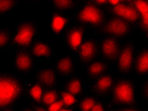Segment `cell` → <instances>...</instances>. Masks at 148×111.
<instances>
[{
	"label": "cell",
	"mask_w": 148,
	"mask_h": 111,
	"mask_svg": "<svg viewBox=\"0 0 148 111\" xmlns=\"http://www.w3.org/2000/svg\"><path fill=\"white\" fill-rule=\"evenodd\" d=\"M23 92L21 81L14 76L3 74L0 78V106L6 109L17 101Z\"/></svg>",
	"instance_id": "1"
},
{
	"label": "cell",
	"mask_w": 148,
	"mask_h": 111,
	"mask_svg": "<svg viewBox=\"0 0 148 111\" xmlns=\"http://www.w3.org/2000/svg\"><path fill=\"white\" fill-rule=\"evenodd\" d=\"M114 102L122 105H128L135 101V86L130 80L122 79L116 82L112 91Z\"/></svg>",
	"instance_id": "2"
},
{
	"label": "cell",
	"mask_w": 148,
	"mask_h": 111,
	"mask_svg": "<svg viewBox=\"0 0 148 111\" xmlns=\"http://www.w3.org/2000/svg\"><path fill=\"white\" fill-rule=\"evenodd\" d=\"M77 19L82 23L99 25L103 21L105 15L99 8L94 5H87L77 13Z\"/></svg>",
	"instance_id": "3"
},
{
	"label": "cell",
	"mask_w": 148,
	"mask_h": 111,
	"mask_svg": "<svg viewBox=\"0 0 148 111\" xmlns=\"http://www.w3.org/2000/svg\"><path fill=\"white\" fill-rule=\"evenodd\" d=\"M36 26L32 22H22L16 28L13 41L20 46L29 45L34 38L36 33Z\"/></svg>",
	"instance_id": "4"
},
{
	"label": "cell",
	"mask_w": 148,
	"mask_h": 111,
	"mask_svg": "<svg viewBox=\"0 0 148 111\" xmlns=\"http://www.w3.org/2000/svg\"><path fill=\"white\" fill-rule=\"evenodd\" d=\"M103 30L111 36L122 37L129 32L130 27L127 21L116 17L110 19L104 26Z\"/></svg>",
	"instance_id": "5"
},
{
	"label": "cell",
	"mask_w": 148,
	"mask_h": 111,
	"mask_svg": "<svg viewBox=\"0 0 148 111\" xmlns=\"http://www.w3.org/2000/svg\"><path fill=\"white\" fill-rule=\"evenodd\" d=\"M112 11L117 17L122 19L127 22H134L139 18V13L136 8L131 5L123 3L122 1L113 6Z\"/></svg>",
	"instance_id": "6"
},
{
	"label": "cell",
	"mask_w": 148,
	"mask_h": 111,
	"mask_svg": "<svg viewBox=\"0 0 148 111\" xmlns=\"http://www.w3.org/2000/svg\"><path fill=\"white\" fill-rule=\"evenodd\" d=\"M134 51L130 45L124 46L118 55L117 64L119 70L122 72H128L132 69L134 62Z\"/></svg>",
	"instance_id": "7"
},
{
	"label": "cell",
	"mask_w": 148,
	"mask_h": 111,
	"mask_svg": "<svg viewBox=\"0 0 148 111\" xmlns=\"http://www.w3.org/2000/svg\"><path fill=\"white\" fill-rule=\"evenodd\" d=\"M101 51L103 56L109 60H115L119 54V46L115 39L106 38L101 44Z\"/></svg>",
	"instance_id": "8"
},
{
	"label": "cell",
	"mask_w": 148,
	"mask_h": 111,
	"mask_svg": "<svg viewBox=\"0 0 148 111\" xmlns=\"http://www.w3.org/2000/svg\"><path fill=\"white\" fill-rule=\"evenodd\" d=\"M97 52L96 43L92 40H87L79 48V55L80 60L84 62H90L95 59Z\"/></svg>",
	"instance_id": "9"
},
{
	"label": "cell",
	"mask_w": 148,
	"mask_h": 111,
	"mask_svg": "<svg viewBox=\"0 0 148 111\" xmlns=\"http://www.w3.org/2000/svg\"><path fill=\"white\" fill-rule=\"evenodd\" d=\"M36 77L40 85L47 87L53 86L56 81V73L49 67L40 69L37 72Z\"/></svg>",
	"instance_id": "10"
},
{
	"label": "cell",
	"mask_w": 148,
	"mask_h": 111,
	"mask_svg": "<svg viewBox=\"0 0 148 111\" xmlns=\"http://www.w3.org/2000/svg\"><path fill=\"white\" fill-rule=\"evenodd\" d=\"M33 59L31 55L26 52L18 53L15 58V68L20 72H27L33 67Z\"/></svg>",
	"instance_id": "11"
},
{
	"label": "cell",
	"mask_w": 148,
	"mask_h": 111,
	"mask_svg": "<svg viewBox=\"0 0 148 111\" xmlns=\"http://www.w3.org/2000/svg\"><path fill=\"white\" fill-rule=\"evenodd\" d=\"M84 31L79 27H75L70 29L66 34V43L72 50H76L82 45Z\"/></svg>",
	"instance_id": "12"
},
{
	"label": "cell",
	"mask_w": 148,
	"mask_h": 111,
	"mask_svg": "<svg viewBox=\"0 0 148 111\" xmlns=\"http://www.w3.org/2000/svg\"><path fill=\"white\" fill-rule=\"evenodd\" d=\"M134 6L139 13L140 26L144 31H148V1H133Z\"/></svg>",
	"instance_id": "13"
},
{
	"label": "cell",
	"mask_w": 148,
	"mask_h": 111,
	"mask_svg": "<svg viewBox=\"0 0 148 111\" xmlns=\"http://www.w3.org/2000/svg\"><path fill=\"white\" fill-rule=\"evenodd\" d=\"M135 68L138 74H148V48L144 49L138 54L135 62Z\"/></svg>",
	"instance_id": "14"
},
{
	"label": "cell",
	"mask_w": 148,
	"mask_h": 111,
	"mask_svg": "<svg viewBox=\"0 0 148 111\" xmlns=\"http://www.w3.org/2000/svg\"><path fill=\"white\" fill-rule=\"evenodd\" d=\"M56 68L60 74L62 76L69 75L73 70V60L68 56L60 57L56 61Z\"/></svg>",
	"instance_id": "15"
},
{
	"label": "cell",
	"mask_w": 148,
	"mask_h": 111,
	"mask_svg": "<svg viewBox=\"0 0 148 111\" xmlns=\"http://www.w3.org/2000/svg\"><path fill=\"white\" fill-rule=\"evenodd\" d=\"M113 85V78L110 76H101L94 85V90L97 94H104L108 91Z\"/></svg>",
	"instance_id": "16"
},
{
	"label": "cell",
	"mask_w": 148,
	"mask_h": 111,
	"mask_svg": "<svg viewBox=\"0 0 148 111\" xmlns=\"http://www.w3.org/2000/svg\"><path fill=\"white\" fill-rule=\"evenodd\" d=\"M32 54L37 57H48L51 53V48L46 43L39 41L36 43L31 49Z\"/></svg>",
	"instance_id": "17"
},
{
	"label": "cell",
	"mask_w": 148,
	"mask_h": 111,
	"mask_svg": "<svg viewBox=\"0 0 148 111\" xmlns=\"http://www.w3.org/2000/svg\"><path fill=\"white\" fill-rule=\"evenodd\" d=\"M66 19L65 16L58 13H53L51 16V28L54 32H61L66 24Z\"/></svg>",
	"instance_id": "18"
},
{
	"label": "cell",
	"mask_w": 148,
	"mask_h": 111,
	"mask_svg": "<svg viewBox=\"0 0 148 111\" xmlns=\"http://www.w3.org/2000/svg\"><path fill=\"white\" fill-rule=\"evenodd\" d=\"M106 69V65L102 62H95L92 63L88 68V74L92 78H97L101 76Z\"/></svg>",
	"instance_id": "19"
},
{
	"label": "cell",
	"mask_w": 148,
	"mask_h": 111,
	"mask_svg": "<svg viewBox=\"0 0 148 111\" xmlns=\"http://www.w3.org/2000/svg\"><path fill=\"white\" fill-rule=\"evenodd\" d=\"M66 88L67 92L72 94V95H79L81 93L82 89V81L77 78L72 79L67 83Z\"/></svg>",
	"instance_id": "20"
},
{
	"label": "cell",
	"mask_w": 148,
	"mask_h": 111,
	"mask_svg": "<svg viewBox=\"0 0 148 111\" xmlns=\"http://www.w3.org/2000/svg\"><path fill=\"white\" fill-rule=\"evenodd\" d=\"M43 89L40 84H35L29 90V95L36 102H39L42 98Z\"/></svg>",
	"instance_id": "21"
},
{
	"label": "cell",
	"mask_w": 148,
	"mask_h": 111,
	"mask_svg": "<svg viewBox=\"0 0 148 111\" xmlns=\"http://www.w3.org/2000/svg\"><path fill=\"white\" fill-rule=\"evenodd\" d=\"M57 99V93L53 90H48L44 93L42 102L46 105H50L56 102Z\"/></svg>",
	"instance_id": "22"
},
{
	"label": "cell",
	"mask_w": 148,
	"mask_h": 111,
	"mask_svg": "<svg viewBox=\"0 0 148 111\" xmlns=\"http://www.w3.org/2000/svg\"><path fill=\"white\" fill-rule=\"evenodd\" d=\"M96 104V101L92 97H86L80 103V111H90Z\"/></svg>",
	"instance_id": "23"
},
{
	"label": "cell",
	"mask_w": 148,
	"mask_h": 111,
	"mask_svg": "<svg viewBox=\"0 0 148 111\" xmlns=\"http://www.w3.org/2000/svg\"><path fill=\"white\" fill-rule=\"evenodd\" d=\"M53 5L57 9L66 10L72 7L73 1L70 0H55L52 1Z\"/></svg>",
	"instance_id": "24"
},
{
	"label": "cell",
	"mask_w": 148,
	"mask_h": 111,
	"mask_svg": "<svg viewBox=\"0 0 148 111\" xmlns=\"http://www.w3.org/2000/svg\"><path fill=\"white\" fill-rule=\"evenodd\" d=\"M62 101L64 105L70 106L73 105L76 102V98L75 95L70 93L68 92H63L61 93Z\"/></svg>",
	"instance_id": "25"
},
{
	"label": "cell",
	"mask_w": 148,
	"mask_h": 111,
	"mask_svg": "<svg viewBox=\"0 0 148 111\" xmlns=\"http://www.w3.org/2000/svg\"><path fill=\"white\" fill-rule=\"evenodd\" d=\"M15 1L13 0H4L0 1V12L1 13H5L14 7Z\"/></svg>",
	"instance_id": "26"
},
{
	"label": "cell",
	"mask_w": 148,
	"mask_h": 111,
	"mask_svg": "<svg viewBox=\"0 0 148 111\" xmlns=\"http://www.w3.org/2000/svg\"><path fill=\"white\" fill-rule=\"evenodd\" d=\"M9 39L10 35L8 31L5 30H1L0 32V46H1V48H4L7 45Z\"/></svg>",
	"instance_id": "27"
},
{
	"label": "cell",
	"mask_w": 148,
	"mask_h": 111,
	"mask_svg": "<svg viewBox=\"0 0 148 111\" xmlns=\"http://www.w3.org/2000/svg\"><path fill=\"white\" fill-rule=\"evenodd\" d=\"M63 105L64 103L62 100H56V102L49 105L48 111H60L63 108Z\"/></svg>",
	"instance_id": "28"
},
{
	"label": "cell",
	"mask_w": 148,
	"mask_h": 111,
	"mask_svg": "<svg viewBox=\"0 0 148 111\" xmlns=\"http://www.w3.org/2000/svg\"><path fill=\"white\" fill-rule=\"evenodd\" d=\"M142 93L143 96L146 99L148 100V78L145 81V82L144 83L143 85L142 88Z\"/></svg>",
	"instance_id": "29"
},
{
	"label": "cell",
	"mask_w": 148,
	"mask_h": 111,
	"mask_svg": "<svg viewBox=\"0 0 148 111\" xmlns=\"http://www.w3.org/2000/svg\"><path fill=\"white\" fill-rule=\"evenodd\" d=\"M90 111H104V108L101 103H96L95 105L93 106L92 109Z\"/></svg>",
	"instance_id": "30"
},
{
	"label": "cell",
	"mask_w": 148,
	"mask_h": 111,
	"mask_svg": "<svg viewBox=\"0 0 148 111\" xmlns=\"http://www.w3.org/2000/svg\"><path fill=\"white\" fill-rule=\"evenodd\" d=\"M121 2V1H108V3H109L111 5H113V6H115L116 5L119 4Z\"/></svg>",
	"instance_id": "31"
},
{
	"label": "cell",
	"mask_w": 148,
	"mask_h": 111,
	"mask_svg": "<svg viewBox=\"0 0 148 111\" xmlns=\"http://www.w3.org/2000/svg\"><path fill=\"white\" fill-rule=\"evenodd\" d=\"M35 111H48V110H47L42 107H36L35 108Z\"/></svg>",
	"instance_id": "32"
},
{
	"label": "cell",
	"mask_w": 148,
	"mask_h": 111,
	"mask_svg": "<svg viewBox=\"0 0 148 111\" xmlns=\"http://www.w3.org/2000/svg\"><path fill=\"white\" fill-rule=\"evenodd\" d=\"M107 1H103V0H101H101H98V1H95V3H96V4H98V5H103L104 3H106Z\"/></svg>",
	"instance_id": "33"
},
{
	"label": "cell",
	"mask_w": 148,
	"mask_h": 111,
	"mask_svg": "<svg viewBox=\"0 0 148 111\" xmlns=\"http://www.w3.org/2000/svg\"><path fill=\"white\" fill-rule=\"evenodd\" d=\"M119 111H140V110L134 109H123L122 110H120Z\"/></svg>",
	"instance_id": "34"
},
{
	"label": "cell",
	"mask_w": 148,
	"mask_h": 111,
	"mask_svg": "<svg viewBox=\"0 0 148 111\" xmlns=\"http://www.w3.org/2000/svg\"><path fill=\"white\" fill-rule=\"evenodd\" d=\"M60 111H72L71 109H65V108H62Z\"/></svg>",
	"instance_id": "35"
},
{
	"label": "cell",
	"mask_w": 148,
	"mask_h": 111,
	"mask_svg": "<svg viewBox=\"0 0 148 111\" xmlns=\"http://www.w3.org/2000/svg\"><path fill=\"white\" fill-rule=\"evenodd\" d=\"M23 111H35V110H33V109H31L27 108V109H25Z\"/></svg>",
	"instance_id": "36"
},
{
	"label": "cell",
	"mask_w": 148,
	"mask_h": 111,
	"mask_svg": "<svg viewBox=\"0 0 148 111\" xmlns=\"http://www.w3.org/2000/svg\"><path fill=\"white\" fill-rule=\"evenodd\" d=\"M4 111H14V110H12V109H5Z\"/></svg>",
	"instance_id": "37"
},
{
	"label": "cell",
	"mask_w": 148,
	"mask_h": 111,
	"mask_svg": "<svg viewBox=\"0 0 148 111\" xmlns=\"http://www.w3.org/2000/svg\"><path fill=\"white\" fill-rule=\"evenodd\" d=\"M147 35H148V31H147Z\"/></svg>",
	"instance_id": "38"
}]
</instances>
